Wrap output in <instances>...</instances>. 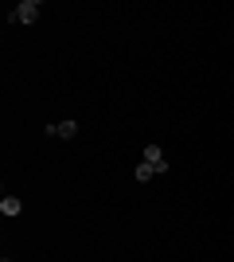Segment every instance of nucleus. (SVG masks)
<instances>
[{
	"label": "nucleus",
	"mask_w": 234,
	"mask_h": 262,
	"mask_svg": "<svg viewBox=\"0 0 234 262\" xmlns=\"http://www.w3.org/2000/svg\"><path fill=\"white\" fill-rule=\"evenodd\" d=\"M145 161H148V164H156L160 172L168 168V161H164V149H160V145H145Z\"/></svg>",
	"instance_id": "obj_2"
},
{
	"label": "nucleus",
	"mask_w": 234,
	"mask_h": 262,
	"mask_svg": "<svg viewBox=\"0 0 234 262\" xmlns=\"http://www.w3.org/2000/svg\"><path fill=\"white\" fill-rule=\"evenodd\" d=\"M12 20H16V24H35V20H39V0H23L20 8L12 12Z\"/></svg>",
	"instance_id": "obj_1"
},
{
	"label": "nucleus",
	"mask_w": 234,
	"mask_h": 262,
	"mask_svg": "<svg viewBox=\"0 0 234 262\" xmlns=\"http://www.w3.org/2000/svg\"><path fill=\"white\" fill-rule=\"evenodd\" d=\"M156 172H160V168H156V164H148V161H141V164H137V168H133V176H137V180H141V184H148V180H152Z\"/></svg>",
	"instance_id": "obj_3"
},
{
	"label": "nucleus",
	"mask_w": 234,
	"mask_h": 262,
	"mask_svg": "<svg viewBox=\"0 0 234 262\" xmlns=\"http://www.w3.org/2000/svg\"><path fill=\"white\" fill-rule=\"evenodd\" d=\"M0 211H4V215H20L23 204H20L16 196H4V200H0Z\"/></svg>",
	"instance_id": "obj_4"
},
{
	"label": "nucleus",
	"mask_w": 234,
	"mask_h": 262,
	"mask_svg": "<svg viewBox=\"0 0 234 262\" xmlns=\"http://www.w3.org/2000/svg\"><path fill=\"white\" fill-rule=\"evenodd\" d=\"M59 137H63V141L78 137V121H59Z\"/></svg>",
	"instance_id": "obj_5"
}]
</instances>
